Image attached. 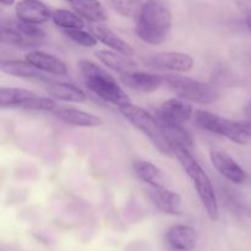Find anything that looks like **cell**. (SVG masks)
I'll return each instance as SVG.
<instances>
[{"label": "cell", "mask_w": 251, "mask_h": 251, "mask_svg": "<svg viewBox=\"0 0 251 251\" xmlns=\"http://www.w3.org/2000/svg\"><path fill=\"white\" fill-rule=\"evenodd\" d=\"M173 14L167 0H147L136 19L135 33L144 43L159 46L168 39Z\"/></svg>", "instance_id": "6da1fadb"}, {"label": "cell", "mask_w": 251, "mask_h": 251, "mask_svg": "<svg viewBox=\"0 0 251 251\" xmlns=\"http://www.w3.org/2000/svg\"><path fill=\"white\" fill-rule=\"evenodd\" d=\"M78 69L88 90L100 100L120 108L131 103L129 96L108 71L93 61L83 59L78 61Z\"/></svg>", "instance_id": "7a4b0ae2"}, {"label": "cell", "mask_w": 251, "mask_h": 251, "mask_svg": "<svg viewBox=\"0 0 251 251\" xmlns=\"http://www.w3.org/2000/svg\"><path fill=\"white\" fill-rule=\"evenodd\" d=\"M174 156L176 157L186 176L193 181L194 189L198 193L199 199H200L208 218L212 222L218 221L220 207H218V201L210 176L203 171L201 164L194 158L191 151H189V150L176 147V149H174Z\"/></svg>", "instance_id": "3957f363"}, {"label": "cell", "mask_w": 251, "mask_h": 251, "mask_svg": "<svg viewBox=\"0 0 251 251\" xmlns=\"http://www.w3.org/2000/svg\"><path fill=\"white\" fill-rule=\"evenodd\" d=\"M123 117L130 123L134 127L142 132L154 147L164 156H173L174 152L169 142L167 141L163 134L158 118L150 114L144 108L129 103L119 108Z\"/></svg>", "instance_id": "277c9868"}, {"label": "cell", "mask_w": 251, "mask_h": 251, "mask_svg": "<svg viewBox=\"0 0 251 251\" xmlns=\"http://www.w3.org/2000/svg\"><path fill=\"white\" fill-rule=\"evenodd\" d=\"M164 85L176 97L198 104H211L218 98L217 91L212 86L189 76L166 75Z\"/></svg>", "instance_id": "5b68a950"}, {"label": "cell", "mask_w": 251, "mask_h": 251, "mask_svg": "<svg viewBox=\"0 0 251 251\" xmlns=\"http://www.w3.org/2000/svg\"><path fill=\"white\" fill-rule=\"evenodd\" d=\"M195 124L200 129L212 134L226 137L238 145H247L250 141L249 136L245 134L239 122L226 119L221 115L203 109H196L194 113Z\"/></svg>", "instance_id": "8992f818"}, {"label": "cell", "mask_w": 251, "mask_h": 251, "mask_svg": "<svg viewBox=\"0 0 251 251\" xmlns=\"http://www.w3.org/2000/svg\"><path fill=\"white\" fill-rule=\"evenodd\" d=\"M145 63L147 66L157 70L188 74L189 71L193 70L195 60L190 54L183 51H161L149 56Z\"/></svg>", "instance_id": "52a82bcc"}, {"label": "cell", "mask_w": 251, "mask_h": 251, "mask_svg": "<svg viewBox=\"0 0 251 251\" xmlns=\"http://www.w3.org/2000/svg\"><path fill=\"white\" fill-rule=\"evenodd\" d=\"M194 108L188 100L174 97L164 100L157 110V118L162 122L184 125L194 117Z\"/></svg>", "instance_id": "ba28073f"}, {"label": "cell", "mask_w": 251, "mask_h": 251, "mask_svg": "<svg viewBox=\"0 0 251 251\" xmlns=\"http://www.w3.org/2000/svg\"><path fill=\"white\" fill-rule=\"evenodd\" d=\"M210 159L218 173L225 176L230 183L243 184L244 181H247V172L227 152L220 149H212L210 151Z\"/></svg>", "instance_id": "9c48e42d"}, {"label": "cell", "mask_w": 251, "mask_h": 251, "mask_svg": "<svg viewBox=\"0 0 251 251\" xmlns=\"http://www.w3.org/2000/svg\"><path fill=\"white\" fill-rule=\"evenodd\" d=\"M15 14L19 21L42 25L51 19L53 11L41 0H20L15 6Z\"/></svg>", "instance_id": "30bf717a"}, {"label": "cell", "mask_w": 251, "mask_h": 251, "mask_svg": "<svg viewBox=\"0 0 251 251\" xmlns=\"http://www.w3.org/2000/svg\"><path fill=\"white\" fill-rule=\"evenodd\" d=\"M122 82L130 90L141 93H151L164 85V76L145 71H130L120 76Z\"/></svg>", "instance_id": "8fae6325"}, {"label": "cell", "mask_w": 251, "mask_h": 251, "mask_svg": "<svg viewBox=\"0 0 251 251\" xmlns=\"http://www.w3.org/2000/svg\"><path fill=\"white\" fill-rule=\"evenodd\" d=\"M149 196L152 203L161 212L173 216L181 213V210H183L181 196L167 186L166 188H151L149 190Z\"/></svg>", "instance_id": "7c38bea8"}, {"label": "cell", "mask_w": 251, "mask_h": 251, "mask_svg": "<svg viewBox=\"0 0 251 251\" xmlns=\"http://www.w3.org/2000/svg\"><path fill=\"white\" fill-rule=\"evenodd\" d=\"M25 60L28 61L37 69L46 74H53L58 76H66L69 70L66 64L58 56L49 54L43 50H29L25 56Z\"/></svg>", "instance_id": "4fadbf2b"}, {"label": "cell", "mask_w": 251, "mask_h": 251, "mask_svg": "<svg viewBox=\"0 0 251 251\" xmlns=\"http://www.w3.org/2000/svg\"><path fill=\"white\" fill-rule=\"evenodd\" d=\"M164 239L172 250H193L198 243V234L190 226L174 225L167 230Z\"/></svg>", "instance_id": "5bb4252c"}, {"label": "cell", "mask_w": 251, "mask_h": 251, "mask_svg": "<svg viewBox=\"0 0 251 251\" xmlns=\"http://www.w3.org/2000/svg\"><path fill=\"white\" fill-rule=\"evenodd\" d=\"M53 114L59 122L73 125V126L98 127L103 123L98 115L77 109V108H58L54 110Z\"/></svg>", "instance_id": "9a60e30c"}, {"label": "cell", "mask_w": 251, "mask_h": 251, "mask_svg": "<svg viewBox=\"0 0 251 251\" xmlns=\"http://www.w3.org/2000/svg\"><path fill=\"white\" fill-rule=\"evenodd\" d=\"M91 32L95 34L98 42L107 46L110 50L125 54V55L131 56V58L135 55L134 48L127 42H125L119 34H117L113 29H110L109 27L100 24H95L91 27Z\"/></svg>", "instance_id": "2e32d148"}, {"label": "cell", "mask_w": 251, "mask_h": 251, "mask_svg": "<svg viewBox=\"0 0 251 251\" xmlns=\"http://www.w3.org/2000/svg\"><path fill=\"white\" fill-rule=\"evenodd\" d=\"M0 70L6 75L25 78V80L49 81L48 76H46V73L37 69L27 60H2Z\"/></svg>", "instance_id": "e0dca14e"}, {"label": "cell", "mask_w": 251, "mask_h": 251, "mask_svg": "<svg viewBox=\"0 0 251 251\" xmlns=\"http://www.w3.org/2000/svg\"><path fill=\"white\" fill-rule=\"evenodd\" d=\"M96 58L100 61L104 66H107L110 70L123 74L134 71L137 68V63L132 60L131 56H127L125 54L118 53L114 50H97L96 51Z\"/></svg>", "instance_id": "ac0fdd59"}, {"label": "cell", "mask_w": 251, "mask_h": 251, "mask_svg": "<svg viewBox=\"0 0 251 251\" xmlns=\"http://www.w3.org/2000/svg\"><path fill=\"white\" fill-rule=\"evenodd\" d=\"M74 11L87 21L102 24L108 21V14L102 2L98 0H70Z\"/></svg>", "instance_id": "d6986e66"}, {"label": "cell", "mask_w": 251, "mask_h": 251, "mask_svg": "<svg viewBox=\"0 0 251 251\" xmlns=\"http://www.w3.org/2000/svg\"><path fill=\"white\" fill-rule=\"evenodd\" d=\"M134 173L137 178L151 188H166L167 179L161 168L150 161H137L134 163Z\"/></svg>", "instance_id": "ffe728a7"}, {"label": "cell", "mask_w": 251, "mask_h": 251, "mask_svg": "<svg viewBox=\"0 0 251 251\" xmlns=\"http://www.w3.org/2000/svg\"><path fill=\"white\" fill-rule=\"evenodd\" d=\"M46 90L54 100H63V102L85 103L87 100V95L73 83L50 82L48 83Z\"/></svg>", "instance_id": "44dd1931"}, {"label": "cell", "mask_w": 251, "mask_h": 251, "mask_svg": "<svg viewBox=\"0 0 251 251\" xmlns=\"http://www.w3.org/2000/svg\"><path fill=\"white\" fill-rule=\"evenodd\" d=\"M159 124H161L162 130H163V134L164 136H166L167 141L169 142V145H171L172 149H173V152H174V149H176V147L189 150V151L193 150L194 147L193 136L189 134L188 130L184 129L183 125L172 124V123L162 122V120H159Z\"/></svg>", "instance_id": "7402d4cb"}, {"label": "cell", "mask_w": 251, "mask_h": 251, "mask_svg": "<svg viewBox=\"0 0 251 251\" xmlns=\"http://www.w3.org/2000/svg\"><path fill=\"white\" fill-rule=\"evenodd\" d=\"M36 95L34 92L19 87H1L0 88V105L21 108L25 102Z\"/></svg>", "instance_id": "603a6c76"}, {"label": "cell", "mask_w": 251, "mask_h": 251, "mask_svg": "<svg viewBox=\"0 0 251 251\" xmlns=\"http://www.w3.org/2000/svg\"><path fill=\"white\" fill-rule=\"evenodd\" d=\"M51 20L58 27L65 29H74V28H83L85 22L82 17L78 16L75 11H70L66 9H56L51 14Z\"/></svg>", "instance_id": "cb8c5ba5"}, {"label": "cell", "mask_w": 251, "mask_h": 251, "mask_svg": "<svg viewBox=\"0 0 251 251\" xmlns=\"http://www.w3.org/2000/svg\"><path fill=\"white\" fill-rule=\"evenodd\" d=\"M107 1L117 14L129 19H137L144 6L141 0H107Z\"/></svg>", "instance_id": "d4e9b609"}, {"label": "cell", "mask_w": 251, "mask_h": 251, "mask_svg": "<svg viewBox=\"0 0 251 251\" xmlns=\"http://www.w3.org/2000/svg\"><path fill=\"white\" fill-rule=\"evenodd\" d=\"M0 39L2 44L12 47H27L36 44V41L28 39L24 34L20 33L15 27L1 26V32H0Z\"/></svg>", "instance_id": "484cf974"}, {"label": "cell", "mask_w": 251, "mask_h": 251, "mask_svg": "<svg viewBox=\"0 0 251 251\" xmlns=\"http://www.w3.org/2000/svg\"><path fill=\"white\" fill-rule=\"evenodd\" d=\"M21 108L26 110H33V112L53 113L54 110L58 109V104L53 97H39V96L34 95L27 102H25Z\"/></svg>", "instance_id": "4316f807"}, {"label": "cell", "mask_w": 251, "mask_h": 251, "mask_svg": "<svg viewBox=\"0 0 251 251\" xmlns=\"http://www.w3.org/2000/svg\"><path fill=\"white\" fill-rule=\"evenodd\" d=\"M64 33L74 41L75 43L85 47V48H92L97 46L98 39L96 38L92 32H87L83 28H74V29H65Z\"/></svg>", "instance_id": "83f0119b"}, {"label": "cell", "mask_w": 251, "mask_h": 251, "mask_svg": "<svg viewBox=\"0 0 251 251\" xmlns=\"http://www.w3.org/2000/svg\"><path fill=\"white\" fill-rule=\"evenodd\" d=\"M14 27L20 32V33H22L28 39H32V41L37 42L46 37V33H44V31L41 27H38V25L26 24V22H22L17 20V22L14 25Z\"/></svg>", "instance_id": "f1b7e54d"}, {"label": "cell", "mask_w": 251, "mask_h": 251, "mask_svg": "<svg viewBox=\"0 0 251 251\" xmlns=\"http://www.w3.org/2000/svg\"><path fill=\"white\" fill-rule=\"evenodd\" d=\"M239 9L244 12V15L251 12V0H235Z\"/></svg>", "instance_id": "f546056e"}, {"label": "cell", "mask_w": 251, "mask_h": 251, "mask_svg": "<svg viewBox=\"0 0 251 251\" xmlns=\"http://www.w3.org/2000/svg\"><path fill=\"white\" fill-rule=\"evenodd\" d=\"M240 123V126L243 127V130H244L245 131V134L248 135V136H249V139L251 140V120H242V122H239Z\"/></svg>", "instance_id": "4dcf8cb0"}, {"label": "cell", "mask_w": 251, "mask_h": 251, "mask_svg": "<svg viewBox=\"0 0 251 251\" xmlns=\"http://www.w3.org/2000/svg\"><path fill=\"white\" fill-rule=\"evenodd\" d=\"M244 113H245V115H247L248 119L251 120V100H249V102L247 103V104H245V107H244Z\"/></svg>", "instance_id": "1f68e13d"}, {"label": "cell", "mask_w": 251, "mask_h": 251, "mask_svg": "<svg viewBox=\"0 0 251 251\" xmlns=\"http://www.w3.org/2000/svg\"><path fill=\"white\" fill-rule=\"evenodd\" d=\"M245 24H247L248 28H249L250 33H251V12H249V14L245 15Z\"/></svg>", "instance_id": "d6a6232c"}, {"label": "cell", "mask_w": 251, "mask_h": 251, "mask_svg": "<svg viewBox=\"0 0 251 251\" xmlns=\"http://www.w3.org/2000/svg\"><path fill=\"white\" fill-rule=\"evenodd\" d=\"M0 1L4 6H11V5L15 4V0H0Z\"/></svg>", "instance_id": "836d02e7"}, {"label": "cell", "mask_w": 251, "mask_h": 251, "mask_svg": "<svg viewBox=\"0 0 251 251\" xmlns=\"http://www.w3.org/2000/svg\"><path fill=\"white\" fill-rule=\"evenodd\" d=\"M184 251H191V250H184Z\"/></svg>", "instance_id": "e575fe53"}, {"label": "cell", "mask_w": 251, "mask_h": 251, "mask_svg": "<svg viewBox=\"0 0 251 251\" xmlns=\"http://www.w3.org/2000/svg\"><path fill=\"white\" fill-rule=\"evenodd\" d=\"M68 1H70V0H68Z\"/></svg>", "instance_id": "d590c367"}]
</instances>
